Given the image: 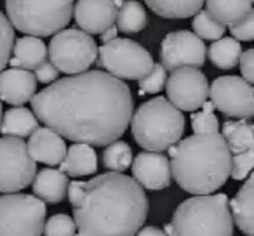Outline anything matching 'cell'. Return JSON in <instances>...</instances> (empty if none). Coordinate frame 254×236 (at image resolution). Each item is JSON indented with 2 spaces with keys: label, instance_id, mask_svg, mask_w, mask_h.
<instances>
[{
  "label": "cell",
  "instance_id": "1",
  "mask_svg": "<svg viewBox=\"0 0 254 236\" xmlns=\"http://www.w3.org/2000/svg\"><path fill=\"white\" fill-rule=\"evenodd\" d=\"M30 101L46 127L89 146H106L122 138L134 111L129 85L101 70L54 80Z\"/></svg>",
  "mask_w": 254,
  "mask_h": 236
},
{
  "label": "cell",
  "instance_id": "2",
  "mask_svg": "<svg viewBox=\"0 0 254 236\" xmlns=\"http://www.w3.org/2000/svg\"><path fill=\"white\" fill-rule=\"evenodd\" d=\"M77 233L73 236H134L148 217L143 188L122 172L68 183Z\"/></svg>",
  "mask_w": 254,
  "mask_h": 236
},
{
  "label": "cell",
  "instance_id": "3",
  "mask_svg": "<svg viewBox=\"0 0 254 236\" xmlns=\"http://www.w3.org/2000/svg\"><path fill=\"white\" fill-rule=\"evenodd\" d=\"M171 176L190 194H211L230 179L232 153L219 132L193 134L169 149Z\"/></svg>",
  "mask_w": 254,
  "mask_h": 236
},
{
  "label": "cell",
  "instance_id": "4",
  "mask_svg": "<svg viewBox=\"0 0 254 236\" xmlns=\"http://www.w3.org/2000/svg\"><path fill=\"white\" fill-rule=\"evenodd\" d=\"M164 233L167 236H233L228 196L225 193L193 194L181 201Z\"/></svg>",
  "mask_w": 254,
  "mask_h": 236
},
{
  "label": "cell",
  "instance_id": "5",
  "mask_svg": "<svg viewBox=\"0 0 254 236\" xmlns=\"http://www.w3.org/2000/svg\"><path fill=\"white\" fill-rule=\"evenodd\" d=\"M129 124L134 141L146 151H166L180 141L185 132L183 111L162 95L143 102L132 111Z\"/></svg>",
  "mask_w": 254,
  "mask_h": 236
},
{
  "label": "cell",
  "instance_id": "6",
  "mask_svg": "<svg viewBox=\"0 0 254 236\" xmlns=\"http://www.w3.org/2000/svg\"><path fill=\"white\" fill-rule=\"evenodd\" d=\"M12 28L32 37H53L70 23L73 0H5Z\"/></svg>",
  "mask_w": 254,
  "mask_h": 236
},
{
  "label": "cell",
  "instance_id": "7",
  "mask_svg": "<svg viewBox=\"0 0 254 236\" xmlns=\"http://www.w3.org/2000/svg\"><path fill=\"white\" fill-rule=\"evenodd\" d=\"M47 207L25 193L0 194V236H42Z\"/></svg>",
  "mask_w": 254,
  "mask_h": 236
},
{
  "label": "cell",
  "instance_id": "8",
  "mask_svg": "<svg viewBox=\"0 0 254 236\" xmlns=\"http://www.w3.org/2000/svg\"><path fill=\"white\" fill-rule=\"evenodd\" d=\"M47 57L60 73L77 75L87 71L98 57V46L84 30H60L47 47Z\"/></svg>",
  "mask_w": 254,
  "mask_h": 236
},
{
  "label": "cell",
  "instance_id": "9",
  "mask_svg": "<svg viewBox=\"0 0 254 236\" xmlns=\"http://www.w3.org/2000/svg\"><path fill=\"white\" fill-rule=\"evenodd\" d=\"M94 63L120 80H139L152 70L153 57L134 40L113 39L98 49Z\"/></svg>",
  "mask_w": 254,
  "mask_h": 236
},
{
  "label": "cell",
  "instance_id": "10",
  "mask_svg": "<svg viewBox=\"0 0 254 236\" xmlns=\"http://www.w3.org/2000/svg\"><path fill=\"white\" fill-rule=\"evenodd\" d=\"M37 162L21 138H0V193H19L32 184Z\"/></svg>",
  "mask_w": 254,
  "mask_h": 236
},
{
  "label": "cell",
  "instance_id": "11",
  "mask_svg": "<svg viewBox=\"0 0 254 236\" xmlns=\"http://www.w3.org/2000/svg\"><path fill=\"white\" fill-rule=\"evenodd\" d=\"M209 97L214 109L230 118L251 120L254 116V89L242 77H218L209 85Z\"/></svg>",
  "mask_w": 254,
  "mask_h": 236
},
{
  "label": "cell",
  "instance_id": "12",
  "mask_svg": "<svg viewBox=\"0 0 254 236\" xmlns=\"http://www.w3.org/2000/svg\"><path fill=\"white\" fill-rule=\"evenodd\" d=\"M167 101L180 111H197L209 97V82L200 68L181 66L171 71L166 80Z\"/></svg>",
  "mask_w": 254,
  "mask_h": 236
},
{
  "label": "cell",
  "instance_id": "13",
  "mask_svg": "<svg viewBox=\"0 0 254 236\" xmlns=\"http://www.w3.org/2000/svg\"><path fill=\"white\" fill-rule=\"evenodd\" d=\"M207 49L202 39L193 32L180 30L164 37L160 44V64L166 71H173L181 66L200 68L205 64Z\"/></svg>",
  "mask_w": 254,
  "mask_h": 236
},
{
  "label": "cell",
  "instance_id": "14",
  "mask_svg": "<svg viewBox=\"0 0 254 236\" xmlns=\"http://www.w3.org/2000/svg\"><path fill=\"white\" fill-rule=\"evenodd\" d=\"M132 179L143 189L160 191L171 186V163L166 155L159 151H141L131 163Z\"/></svg>",
  "mask_w": 254,
  "mask_h": 236
},
{
  "label": "cell",
  "instance_id": "15",
  "mask_svg": "<svg viewBox=\"0 0 254 236\" xmlns=\"http://www.w3.org/2000/svg\"><path fill=\"white\" fill-rule=\"evenodd\" d=\"M73 16L80 30L89 35H99L115 25L117 7L113 0H77Z\"/></svg>",
  "mask_w": 254,
  "mask_h": 236
},
{
  "label": "cell",
  "instance_id": "16",
  "mask_svg": "<svg viewBox=\"0 0 254 236\" xmlns=\"http://www.w3.org/2000/svg\"><path fill=\"white\" fill-rule=\"evenodd\" d=\"M35 75L30 70L11 68L0 71V101L12 106H21L30 102L37 92Z\"/></svg>",
  "mask_w": 254,
  "mask_h": 236
},
{
  "label": "cell",
  "instance_id": "17",
  "mask_svg": "<svg viewBox=\"0 0 254 236\" xmlns=\"http://www.w3.org/2000/svg\"><path fill=\"white\" fill-rule=\"evenodd\" d=\"M28 153L35 162L46 163V165H60L66 153V142L58 132L49 127H37L28 136L26 142Z\"/></svg>",
  "mask_w": 254,
  "mask_h": 236
},
{
  "label": "cell",
  "instance_id": "18",
  "mask_svg": "<svg viewBox=\"0 0 254 236\" xmlns=\"http://www.w3.org/2000/svg\"><path fill=\"white\" fill-rule=\"evenodd\" d=\"M230 214L233 226L240 229L244 235H254V176L246 177L244 186L237 191L235 198L228 200Z\"/></svg>",
  "mask_w": 254,
  "mask_h": 236
},
{
  "label": "cell",
  "instance_id": "19",
  "mask_svg": "<svg viewBox=\"0 0 254 236\" xmlns=\"http://www.w3.org/2000/svg\"><path fill=\"white\" fill-rule=\"evenodd\" d=\"M11 54L12 57H9L7 61L9 66L33 71L40 63L47 59V47L40 37L26 35L14 40Z\"/></svg>",
  "mask_w": 254,
  "mask_h": 236
},
{
  "label": "cell",
  "instance_id": "20",
  "mask_svg": "<svg viewBox=\"0 0 254 236\" xmlns=\"http://www.w3.org/2000/svg\"><path fill=\"white\" fill-rule=\"evenodd\" d=\"M68 176L56 169H42L35 174L32 181L33 193L44 203H61L66 196L68 189Z\"/></svg>",
  "mask_w": 254,
  "mask_h": 236
},
{
  "label": "cell",
  "instance_id": "21",
  "mask_svg": "<svg viewBox=\"0 0 254 236\" xmlns=\"http://www.w3.org/2000/svg\"><path fill=\"white\" fill-rule=\"evenodd\" d=\"M60 170L71 177L92 176L98 170V156L92 146L85 142H73L66 148L64 158L60 163Z\"/></svg>",
  "mask_w": 254,
  "mask_h": 236
},
{
  "label": "cell",
  "instance_id": "22",
  "mask_svg": "<svg viewBox=\"0 0 254 236\" xmlns=\"http://www.w3.org/2000/svg\"><path fill=\"white\" fill-rule=\"evenodd\" d=\"M39 127L35 113L23 106H14L7 109L0 120V132L2 136H14V138H28Z\"/></svg>",
  "mask_w": 254,
  "mask_h": 236
},
{
  "label": "cell",
  "instance_id": "23",
  "mask_svg": "<svg viewBox=\"0 0 254 236\" xmlns=\"http://www.w3.org/2000/svg\"><path fill=\"white\" fill-rule=\"evenodd\" d=\"M221 136L232 155L254 149V125L251 120H226L223 124Z\"/></svg>",
  "mask_w": 254,
  "mask_h": 236
},
{
  "label": "cell",
  "instance_id": "24",
  "mask_svg": "<svg viewBox=\"0 0 254 236\" xmlns=\"http://www.w3.org/2000/svg\"><path fill=\"white\" fill-rule=\"evenodd\" d=\"M242 50V44L239 40L221 37L218 40H212L211 47H209L205 54L209 56L211 63L219 70H233L239 64Z\"/></svg>",
  "mask_w": 254,
  "mask_h": 236
},
{
  "label": "cell",
  "instance_id": "25",
  "mask_svg": "<svg viewBox=\"0 0 254 236\" xmlns=\"http://www.w3.org/2000/svg\"><path fill=\"white\" fill-rule=\"evenodd\" d=\"M150 11L166 19L191 18L204 5V0H145Z\"/></svg>",
  "mask_w": 254,
  "mask_h": 236
},
{
  "label": "cell",
  "instance_id": "26",
  "mask_svg": "<svg viewBox=\"0 0 254 236\" xmlns=\"http://www.w3.org/2000/svg\"><path fill=\"white\" fill-rule=\"evenodd\" d=\"M205 11L223 26L232 25L253 9V0H204Z\"/></svg>",
  "mask_w": 254,
  "mask_h": 236
},
{
  "label": "cell",
  "instance_id": "27",
  "mask_svg": "<svg viewBox=\"0 0 254 236\" xmlns=\"http://www.w3.org/2000/svg\"><path fill=\"white\" fill-rule=\"evenodd\" d=\"M117 30L126 35L139 33L146 26V11L138 0H124V4L117 9Z\"/></svg>",
  "mask_w": 254,
  "mask_h": 236
},
{
  "label": "cell",
  "instance_id": "28",
  "mask_svg": "<svg viewBox=\"0 0 254 236\" xmlns=\"http://www.w3.org/2000/svg\"><path fill=\"white\" fill-rule=\"evenodd\" d=\"M132 163V151L131 146L124 141H113L106 144L105 151H103V165L110 170V172H124L131 167Z\"/></svg>",
  "mask_w": 254,
  "mask_h": 236
},
{
  "label": "cell",
  "instance_id": "29",
  "mask_svg": "<svg viewBox=\"0 0 254 236\" xmlns=\"http://www.w3.org/2000/svg\"><path fill=\"white\" fill-rule=\"evenodd\" d=\"M193 33L202 40H218L225 35V26L219 25L207 11H197L193 14Z\"/></svg>",
  "mask_w": 254,
  "mask_h": 236
},
{
  "label": "cell",
  "instance_id": "30",
  "mask_svg": "<svg viewBox=\"0 0 254 236\" xmlns=\"http://www.w3.org/2000/svg\"><path fill=\"white\" fill-rule=\"evenodd\" d=\"M200 111H191L190 122L195 134H216L219 132V120L214 115V106L211 101H205L200 106Z\"/></svg>",
  "mask_w": 254,
  "mask_h": 236
},
{
  "label": "cell",
  "instance_id": "31",
  "mask_svg": "<svg viewBox=\"0 0 254 236\" xmlns=\"http://www.w3.org/2000/svg\"><path fill=\"white\" fill-rule=\"evenodd\" d=\"M77 233L73 217L66 214H56L51 215L44 222L42 236H73Z\"/></svg>",
  "mask_w": 254,
  "mask_h": 236
},
{
  "label": "cell",
  "instance_id": "32",
  "mask_svg": "<svg viewBox=\"0 0 254 236\" xmlns=\"http://www.w3.org/2000/svg\"><path fill=\"white\" fill-rule=\"evenodd\" d=\"M167 80V71L164 70L162 64H155L153 63L152 70L141 77L138 80V87H139V94H159L164 89Z\"/></svg>",
  "mask_w": 254,
  "mask_h": 236
},
{
  "label": "cell",
  "instance_id": "33",
  "mask_svg": "<svg viewBox=\"0 0 254 236\" xmlns=\"http://www.w3.org/2000/svg\"><path fill=\"white\" fill-rule=\"evenodd\" d=\"M12 44H14V28L9 23L7 16L0 11V71L7 66V61L11 57Z\"/></svg>",
  "mask_w": 254,
  "mask_h": 236
},
{
  "label": "cell",
  "instance_id": "34",
  "mask_svg": "<svg viewBox=\"0 0 254 236\" xmlns=\"http://www.w3.org/2000/svg\"><path fill=\"white\" fill-rule=\"evenodd\" d=\"M230 33L239 42H253L254 40V11H247L240 19L228 25Z\"/></svg>",
  "mask_w": 254,
  "mask_h": 236
},
{
  "label": "cell",
  "instance_id": "35",
  "mask_svg": "<svg viewBox=\"0 0 254 236\" xmlns=\"http://www.w3.org/2000/svg\"><path fill=\"white\" fill-rule=\"evenodd\" d=\"M254 167V149L244 153L232 155V167H230V177L235 181H244Z\"/></svg>",
  "mask_w": 254,
  "mask_h": 236
},
{
  "label": "cell",
  "instance_id": "36",
  "mask_svg": "<svg viewBox=\"0 0 254 236\" xmlns=\"http://www.w3.org/2000/svg\"><path fill=\"white\" fill-rule=\"evenodd\" d=\"M33 75H35V80L40 82V84H53L60 77V71H58V68L51 61L46 59L33 70Z\"/></svg>",
  "mask_w": 254,
  "mask_h": 236
},
{
  "label": "cell",
  "instance_id": "37",
  "mask_svg": "<svg viewBox=\"0 0 254 236\" xmlns=\"http://www.w3.org/2000/svg\"><path fill=\"white\" fill-rule=\"evenodd\" d=\"M239 64H240V73H242V78L249 82V84H253L254 82V49L242 50Z\"/></svg>",
  "mask_w": 254,
  "mask_h": 236
},
{
  "label": "cell",
  "instance_id": "38",
  "mask_svg": "<svg viewBox=\"0 0 254 236\" xmlns=\"http://www.w3.org/2000/svg\"><path fill=\"white\" fill-rule=\"evenodd\" d=\"M134 236H167L162 229L155 228V226H146V228H139V231Z\"/></svg>",
  "mask_w": 254,
  "mask_h": 236
},
{
  "label": "cell",
  "instance_id": "39",
  "mask_svg": "<svg viewBox=\"0 0 254 236\" xmlns=\"http://www.w3.org/2000/svg\"><path fill=\"white\" fill-rule=\"evenodd\" d=\"M117 33H119L117 26H115V25H112L110 28H106L105 32L99 33V35H101V42H103V44H106V42H110V40L117 39Z\"/></svg>",
  "mask_w": 254,
  "mask_h": 236
},
{
  "label": "cell",
  "instance_id": "40",
  "mask_svg": "<svg viewBox=\"0 0 254 236\" xmlns=\"http://www.w3.org/2000/svg\"><path fill=\"white\" fill-rule=\"evenodd\" d=\"M113 4H115V7H117V9H119V7H120V5H122V4H124V0H113Z\"/></svg>",
  "mask_w": 254,
  "mask_h": 236
},
{
  "label": "cell",
  "instance_id": "41",
  "mask_svg": "<svg viewBox=\"0 0 254 236\" xmlns=\"http://www.w3.org/2000/svg\"><path fill=\"white\" fill-rule=\"evenodd\" d=\"M0 120H2V101H0Z\"/></svg>",
  "mask_w": 254,
  "mask_h": 236
},
{
  "label": "cell",
  "instance_id": "42",
  "mask_svg": "<svg viewBox=\"0 0 254 236\" xmlns=\"http://www.w3.org/2000/svg\"><path fill=\"white\" fill-rule=\"evenodd\" d=\"M246 236H254V235H246Z\"/></svg>",
  "mask_w": 254,
  "mask_h": 236
}]
</instances>
